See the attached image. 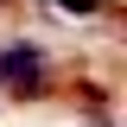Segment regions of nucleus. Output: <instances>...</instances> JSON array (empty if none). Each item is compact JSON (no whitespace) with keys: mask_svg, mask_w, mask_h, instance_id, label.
<instances>
[{"mask_svg":"<svg viewBox=\"0 0 127 127\" xmlns=\"http://www.w3.org/2000/svg\"><path fill=\"white\" fill-rule=\"evenodd\" d=\"M38 70H45V45H38V38L0 45V95H6V102H45L51 83L38 76Z\"/></svg>","mask_w":127,"mask_h":127,"instance_id":"1","label":"nucleus"},{"mask_svg":"<svg viewBox=\"0 0 127 127\" xmlns=\"http://www.w3.org/2000/svg\"><path fill=\"white\" fill-rule=\"evenodd\" d=\"M0 6H6V0H0Z\"/></svg>","mask_w":127,"mask_h":127,"instance_id":"3","label":"nucleus"},{"mask_svg":"<svg viewBox=\"0 0 127 127\" xmlns=\"http://www.w3.org/2000/svg\"><path fill=\"white\" fill-rule=\"evenodd\" d=\"M51 6H64V13H114V0H51Z\"/></svg>","mask_w":127,"mask_h":127,"instance_id":"2","label":"nucleus"}]
</instances>
